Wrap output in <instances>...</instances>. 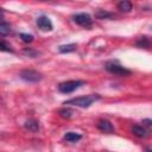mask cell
Masks as SVG:
<instances>
[{"label": "cell", "instance_id": "6da1fadb", "mask_svg": "<svg viewBox=\"0 0 152 152\" xmlns=\"http://www.w3.org/2000/svg\"><path fill=\"white\" fill-rule=\"evenodd\" d=\"M97 100H100V95L99 94H90V95H86V96H80V97L70 99V100L65 101L64 104H71V106H75V107L88 108L94 102H96Z\"/></svg>", "mask_w": 152, "mask_h": 152}, {"label": "cell", "instance_id": "7a4b0ae2", "mask_svg": "<svg viewBox=\"0 0 152 152\" xmlns=\"http://www.w3.org/2000/svg\"><path fill=\"white\" fill-rule=\"evenodd\" d=\"M104 68L110 74H114V75H118V76H128V75H131V70H128L127 68L122 66L116 61H109V62H107L106 65H104Z\"/></svg>", "mask_w": 152, "mask_h": 152}, {"label": "cell", "instance_id": "3957f363", "mask_svg": "<svg viewBox=\"0 0 152 152\" xmlns=\"http://www.w3.org/2000/svg\"><path fill=\"white\" fill-rule=\"evenodd\" d=\"M82 86H84V81L81 80H70V81H65L58 84V90L62 94H70L72 91H75L76 89L81 88Z\"/></svg>", "mask_w": 152, "mask_h": 152}, {"label": "cell", "instance_id": "277c9868", "mask_svg": "<svg viewBox=\"0 0 152 152\" xmlns=\"http://www.w3.org/2000/svg\"><path fill=\"white\" fill-rule=\"evenodd\" d=\"M19 77L21 80H24L25 82H30V83H37L43 78V75L33 69H23L19 72Z\"/></svg>", "mask_w": 152, "mask_h": 152}, {"label": "cell", "instance_id": "5b68a950", "mask_svg": "<svg viewBox=\"0 0 152 152\" xmlns=\"http://www.w3.org/2000/svg\"><path fill=\"white\" fill-rule=\"evenodd\" d=\"M72 20L82 27H90L93 24V19L88 13H76L72 15Z\"/></svg>", "mask_w": 152, "mask_h": 152}, {"label": "cell", "instance_id": "8992f818", "mask_svg": "<svg viewBox=\"0 0 152 152\" xmlns=\"http://www.w3.org/2000/svg\"><path fill=\"white\" fill-rule=\"evenodd\" d=\"M36 24H37V26H38L42 31H45V32L52 31V28H53L52 21H51L50 18L46 17V15H40V17H38Z\"/></svg>", "mask_w": 152, "mask_h": 152}, {"label": "cell", "instance_id": "52a82bcc", "mask_svg": "<svg viewBox=\"0 0 152 152\" xmlns=\"http://www.w3.org/2000/svg\"><path fill=\"white\" fill-rule=\"evenodd\" d=\"M96 126H97V128H99L101 132H103V133H113V132H114V126H113V124H112L109 120H107V119H101V120H99Z\"/></svg>", "mask_w": 152, "mask_h": 152}, {"label": "cell", "instance_id": "ba28073f", "mask_svg": "<svg viewBox=\"0 0 152 152\" xmlns=\"http://www.w3.org/2000/svg\"><path fill=\"white\" fill-rule=\"evenodd\" d=\"M132 132L134 135H137L139 138H146L148 135V131L144 126H139V125H134L132 128Z\"/></svg>", "mask_w": 152, "mask_h": 152}, {"label": "cell", "instance_id": "9c48e42d", "mask_svg": "<svg viewBox=\"0 0 152 152\" xmlns=\"http://www.w3.org/2000/svg\"><path fill=\"white\" fill-rule=\"evenodd\" d=\"M81 138H82V135L76 132H66L64 134V140L68 142H76V141L81 140Z\"/></svg>", "mask_w": 152, "mask_h": 152}, {"label": "cell", "instance_id": "30bf717a", "mask_svg": "<svg viewBox=\"0 0 152 152\" xmlns=\"http://www.w3.org/2000/svg\"><path fill=\"white\" fill-rule=\"evenodd\" d=\"M24 126H25L26 129H28V131H31V132H37V131L39 129V124H38V121L34 120V119H28V120H26Z\"/></svg>", "mask_w": 152, "mask_h": 152}, {"label": "cell", "instance_id": "8fae6325", "mask_svg": "<svg viewBox=\"0 0 152 152\" xmlns=\"http://www.w3.org/2000/svg\"><path fill=\"white\" fill-rule=\"evenodd\" d=\"M118 8H119L121 12H124V13H128V12H131V10H132V4H131V1L122 0V1H120V2L118 4Z\"/></svg>", "mask_w": 152, "mask_h": 152}, {"label": "cell", "instance_id": "7c38bea8", "mask_svg": "<svg viewBox=\"0 0 152 152\" xmlns=\"http://www.w3.org/2000/svg\"><path fill=\"white\" fill-rule=\"evenodd\" d=\"M76 48H77L76 44H65V45H61V46L58 48V50H59V52H62V53H68V52L75 51Z\"/></svg>", "mask_w": 152, "mask_h": 152}, {"label": "cell", "instance_id": "4fadbf2b", "mask_svg": "<svg viewBox=\"0 0 152 152\" xmlns=\"http://www.w3.org/2000/svg\"><path fill=\"white\" fill-rule=\"evenodd\" d=\"M10 32H11V25H10L8 23H6V21L0 23V36L5 37V36H7Z\"/></svg>", "mask_w": 152, "mask_h": 152}, {"label": "cell", "instance_id": "5bb4252c", "mask_svg": "<svg viewBox=\"0 0 152 152\" xmlns=\"http://www.w3.org/2000/svg\"><path fill=\"white\" fill-rule=\"evenodd\" d=\"M0 51H2V52H13V49H12L10 43H7L6 40L0 39Z\"/></svg>", "mask_w": 152, "mask_h": 152}, {"label": "cell", "instance_id": "9a60e30c", "mask_svg": "<svg viewBox=\"0 0 152 152\" xmlns=\"http://www.w3.org/2000/svg\"><path fill=\"white\" fill-rule=\"evenodd\" d=\"M95 17L99 18V19H107V18H110L112 17V13L104 11V10H100L95 13Z\"/></svg>", "mask_w": 152, "mask_h": 152}, {"label": "cell", "instance_id": "2e32d148", "mask_svg": "<svg viewBox=\"0 0 152 152\" xmlns=\"http://www.w3.org/2000/svg\"><path fill=\"white\" fill-rule=\"evenodd\" d=\"M137 45L140 46V48H148L150 46V42L146 37H141L138 42H137Z\"/></svg>", "mask_w": 152, "mask_h": 152}, {"label": "cell", "instance_id": "e0dca14e", "mask_svg": "<svg viewBox=\"0 0 152 152\" xmlns=\"http://www.w3.org/2000/svg\"><path fill=\"white\" fill-rule=\"evenodd\" d=\"M20 38L24 43H31L33 40V36L28 33H20Z\"/></svg>", "mask_w": 152, "mask_h": 152}, {"label": "cell", "instance_id": "ac0fdd59", "mask_svg": "<svg viewBox=\"0 0 152 152\" xmlns=\"http://www.w3.org/2000/svg\"><path fill=\"white\" fill-rule=\"evenodd\" d=\"M58 113H59V115H61L62 118H68V119H69V118L71 116V114H72V112H71L70 109H68V108H63V109H61Z\"/></svg>", "mask_w": 152, "mask_h": 152}, {"label": "cell", "instance_id": "d6986e66", "mask_svg": "<svg viewBox=\"0 0 152 152\" xmlns=\"http://www.w3.org/2000/svg\"><path fill=\"white\" fill-rule=\"evenodd\" d=\"M24 53L25 55H27L28 57H34V56H37V51H34V50H32V49H25L24 50Z\"/></svg>", "mask_w": 152, "mask_h": 152}, {"label": "cell", "instance_id": "ffe728a7", "mask_svg": "<svg viewBox=\"0 0 152 152\" xmlns=\"http://www.w3.org/2000/svg\"><path fill=\"white\" fill-rule=\"evenodd\" d=\"M142 124H144L145 126L150 127V126H151V120H150V119H146V120H144V121H142Z\"/></svg>", "mask_w": 152, "mask_h": 152}, {"label": "cell", "instance_id": "44dd1931", "mask_svg": "<svg viewBox=\"0 0 152 152\" xmlns=\"http://www.w3.org/2000/svg\"><path fill=\"white\" fill-rule=\"evenodd\" d=\"M2 15H4V11H2V8H0V19L2 18Z\"/></svg>", "mask_w": 152, "mask_h": 152}]
</instances>
